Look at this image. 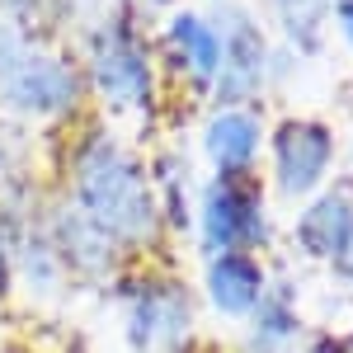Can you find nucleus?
<instances>
[{"label": "nucleus", "instance_id": "1", "mask_svg": "<svg viewBox=\"0 0 353 353\" xmlns=\"http://www.w3.org/2000/svg\"><path fill=\"white\" fill-rule=\"evenodd\" d=\"M76 203L81 217L109 241H146L156 231L161 203L146 170L109 137H85L76 151Z\"/></svg>", "mask_w": 353, "mask_h": 353}, {"label": "nucleus", "instance_id": "13", "mask_svg": "<svg viewBox=\"0 0 353 353\" xmlns=\"http://www.w3.org/2000/svg\"><path fill=\"white\" fill-rule=\"evenodd\" d=\"M273 5H278L288 33H292V43H301V48H316V43H321L330 0H273Z\"/></svg>", "mask_w": 353, "mask_h": 353}, {"label": "nucleus", "instance_id": "3", "mask_svg": "<svg viewBox=\"0 0 353 353\" xmlns=\"http://www.w3.org/2000/svg\"><path fill=\"white\" fill-rule=\"evenodd\" d=\"M85 71L109 109H151L156 99V61L128 14H113L94 28Z\"/></svg>", "mask_w": 353, "mask_h": 353}, {"label": "nucleus", "instance_id": "4", "mask_svg": "<svg viewBox=\"0 0 353 353\" xmlns=\"http://www.w3.org/2000/svg\"><path fill=\"white\" fill-rule=\"evenodd\" d=\"M198 226H203V245L212 254L264 245L269 221H264V189H259V179L250 170H241V174H217L203 189Z\"/></svg>", "mask_w": 353, "mask_h": 353}, {"label": "nucleus", "instance_id": "15", "mask_svg": "<svg viewBox=\"0 0 353 353\" xmlns=\"http://www.w3.org/2000/svg\"><path fill=\"white\" fill-rule=\"evenodd\" d=\"M344 264H349V273H353V245H349V254H344Z\"/></svg>", "mask_w": 353, "mask_h": 353}, {"label": "nucleus", "instance_id": "8", "mask_svg": "<svg viewBox=\"0 0 353 353\" xmlns=\"http://www.w3.org/2000/svg\"><path fill=\"white\" fill-rule=\"evenodd\" d=\"M161 48H165V61H170L179 76H189L198 90H212L217 66H221V38H217V24H212V19H203V14H193V10L170 14Z\"/></svg>", "mask_w": 353, "mask_h": 353}, {"label": "nucleus", "instance_id": "10", "mask_svg": "<svg viewBox=\"0 0 353 353\" xmlns=\"http://www.w3.org/2000/svg\"><path fill=\"white\" fill-rule=\"evenodd\" d=\"M264 146V128L250 109H217L203 128V151L217 165V174H241L254 165Z\"/></svg>", "mask_w": 353, "mask_h": 353}, {"label": "nucleus", "instance_id": "11", "mask_svg": "<svg viewBox=\"0 0 353 353\" xmlns=\"http://www.w3.org/2000/svg\"><path fill=\"white\" fill-rule=\"evenodd\" d=\"M297 245L311 259H344L353 245V203L349 193H321L297 217Z\"/></svg>", "mask_w": 353, "mask_h": 353}, {"label": "nucleus", "instance_id": "5", "mask_svg": "<svg viewBox=\"0 0 353 353\" xmlns=\"http://www.w3.org/2000/svg\"><path fill=\"white\" fill-rule=\"evenodd\" d=\"M212 24L221 38V66L212 94L221 99V109H245V99H254L269 76V43L245 10H221Z\"/></svg>", "mask_w": 353, "mask_h": 353}, {"label": "nucleus", "instance_id": "7", "mask_svg": "<svg viewBox=\"0 0 353 353\" xmlns=\"http://www.w3.org/2000/svg\"><path fill=\"white\" fill-rule=\"evenodd\" d=\"M193 306L189 292L174 283H146L132 297V344L137 349H174L189 339Z\"/></svg>", "mask_w": 353, "mask_h": 353}, {"label": "nucleus", "instance_id": "12", "mask_svg": "<svg viewBox=\"0 0 353 353\" xmlns=\"http://www.w3.org/2000/svg\"><path fill=\"white\" fill-rule=\"evenodd\" d=\"M250 316H254V339H259V344H288V339L297 334V311H292L288 297L264 292Z\"/></svg>", "mask_w": 353, "mask_h": 353}, {"label": "nucleus", "instance_id": "9", "mask_svg": "<svg viewBox=\"0 0 353 353\" xmlns=\"http://www.w3.org/2000/svg\"><path fill=\"white\" fill-rule=\"evenodd\" d=\"M264 292H269V278H264L259 259L250 250L212 254V264H208V297H212V306L221 316H250Z\"/></svg>", "mask_w": 353, "mask_h": 353}, {"label": "nucleus", "instance_id": "17", "mask_svg": "<svg viewBox=\"0 0 353 353\" xmlns=\"http://www.w3.org/2000/svg\"><path fill=\"white\" fill-rule=\"evenodd\" d=\"M349 353H353V344H349Z\"/></svg>", "mask_w": 353, "mask_h": 353}, {"label": "nucleus", "instance_id": "6", "mask_svg": "<svg viewBox=\"0 0 353 353\" xmlns=\"http://www.w3.org/2000/svg\"><path fill=\"white\" fill-rule=\"evenodd\" d=\"M334 161V132L316 118H288L273 132V174L288 198H306L325 184Z\"/></svg>", "mask_w": 353, "mask_h": 353}, {"label": "nucleus", "instance_id": "16", "mask_svg": "<svg viewBox=\"0 0 353 353\" xmlns=\"http://www.w3.org/2000/svg\"><path fill=\"white\" fill-rule=\"evenodd\" d=\"M146 5H165V0H146Z\"/></svg>", "mask_w": 353, "mask_h": 353}, {"label": "nucleus", "instance_id": "2", "mask_svg": "<svg viewBox=\"0 0 353 353\" xmlns=\"http://www.w3.org/2000/svg\"><path fill=\"white\" fill-rule=\"evenodd\" d=\"M81 71L57 52H38L24 28L0 14V109L24 118H61L81 104Z\"/></svg>", "mask_w": 353, "mask_h": 353}, {"label": "nucleus", "instance_id": "14", "mask_svg": "<svg viewBox=\"0 0 353 353\" xmlns=\"http://www.w3.org/2000/svg\"><path fill=\"white\" fill-rule=\"evenodd\" d=\"M334 5V14H339V33L353 43V0H330Z\"/></svg>", "mask_w": 353, "mask_h": 353}]
</instances>
